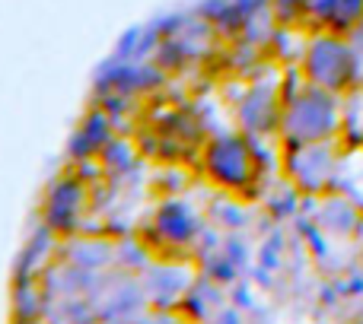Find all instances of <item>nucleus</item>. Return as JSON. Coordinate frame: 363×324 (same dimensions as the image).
<instances>
[{
    "instance_id": "7ed1b4c3",
    "label": "nucleus",
    "mask_w": 363,
    "mask_h": 324,
    "mask_svg": "<svg viewBox=\"0 0 363 324\" xmlns=\"http://www.w3.org/2000/svg\"><path fill=\"white\" fill-rule=\"evenodd\" d=\"M325 6H328V13H325L328 25L338 32L354 29L363 16V0H325Z\"/></svg>"
},
{
    "instance_id": "f257e3e1",
    "label": "nucleus",
    "mask_w": 363,
    "mask_h": 324,
    "mask_svg": "<svg viewBox=\"0 0 363 324\" xmlns=\"http://www.w3.org/2000/svg\"><path fill=\"white\" fill-rule=\"evenodd\" d=\"M306 76L319 89L345 93L357 80V54L338 32L319 35L306 51Z\"/></svg>"
},
{
    "instance_id": "f03ea898",
    "label": "nucleus",
    "mask_w": 363,
    "mask_h": 324,
    "mask_svg": "<svg viewBox=\"0 0 363 324\" xmlns=\"http://www.w3.org/2000/svg\"><path fill=\"white\" fill-rule=\"evenodd\" d=\"M290 121L296 125V131L303 134L306 140H322L335 131L338 125V108H335V93L328 89H306L300 99L294 102V115Z\"/></svg>"
}]
</instances>
